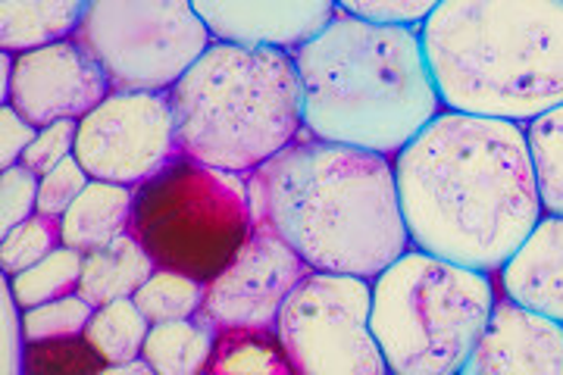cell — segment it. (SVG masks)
I'll return each mask as SVG.
<instances>
[{
	"label": "cell",
	"mask_w": 563,
	"mask_h": 375,
	"mask_svg": "<svg viewBox=\"0 0 563 375\" xmlns=\"http://www.w3.org/2000/svg\"><path fill=\"white\" fill-rule=\"evenodd\" d=\"M410 244L495 276L544 217L526 129L442 110L395 157Z\"/></svg>",
	"instance_id": "1"
},
{
	"label": "cell",
	"mask_w": 563,
	"mask_h": 375,
	"mask_svg": "<svg viewBox=\"0 0 563 375\" xmlns=\"http://www.w3.org/2000/svg\"><path fill=\"white\" fill-rule=\"evenodd\" d=\"M254 222L273 229L310 269L373 278L410 251L395 159L301 129L247 173Z\"/></svg>",
	"instance_id": "2"
},
{
	"label": "cell",
	"mask_w": 563,
	"mask_h": 375,
	"mask_svg": "<svg viewBox=\"0 0 563 375\" xmlns=\"http://www.w3.org/2000/svg\"><path fill=\"white\" fill-rule=\"evenodd\" d=\"M303 129L322 141L398 157L444 110L420 29L335 13L291 54Z\"/></svg>",
	"instance_id": "3"
},
{
	"label": "cell",
	"mask_w": 563,
	"mask_h": 375,
	"mask_svg": "<svg viewBox=\"0 0 563 375\" xmlns=\"http://www.w3.org/2000/svg\"><path fill=\"white\" fill-rule=\"evenodd\" d=\"M420 41L444 110L526 125L563 103V0H442Z\"/></svg>",
	"instance_id": "4"
},
{
	"label": "cell",
	"mask_w": 563,
	"mask_h": 375,
	"mask_svg": "<svg viewBox=\"0 0 563 375\" xmlns=\"http://www.w3.org/2000/svg\"><path fill=\"white\" fill-rule=\"evenodd\" d=\"M166 95L181 157L242 176L303 129L301 76L279 47L213 41Z\"/></svg>",
	"instance_id": "5"
},
{
	"label": "cell",
	"mask_w": 563,
	"mask_h": 375,
	"mask_svg": "<svg viewBox=\"0 0 563 375\" xmlns=\"http://www.w3.org/2000/svg\"><path fill=\"white\" fill-rule=\"evenodd\" d=\"M498 295L495 276L410 244L373 278L369 326L388 373H463Z\"/></svg>",
	"instance_id": "6"
},
{
	"label": "cell",
	"mask_w": 563,
	"mask_h": 375,
	"mask_svg": "<svg viewBox=\"0 0 563 375\" xmlns=\"http://www.w3.org/2000/svg\"><path fill=\"white\" fill-rule=\"evenodd\" d=\"M129 232L157 266L210 282L254 232L247 176L179 154L135 188Z\"/></svg>",
	"instance_id": "7"
},
{
	"label": "cell",
	"mask_w": 563,
	"mask_h": 375,
	"mask_svg": "<svg viewBox=\"0 0 563 375\" xmlns=\"http://www.w3.org/2000/svg\"><path fill=\"white\" fill-rule=\"evenodd\" d=\"M73 41L113 91H169L213 35L191 0H88Z\"/></svg>",
	"instance_id": "8"
},
{
	"label": "cell",
	"mask_w": 563,
	"mask_h": 375,
	"mask_svg": "<svg viewBox=\"0 0 563 375\" xmlns=\"http://www.w3.org/2000/svg\"><path fill=\"white\" fill-rule=\"evenodd\" d=\"M369 317V278L310 269L282 304L276 335L298 375H385Z\"/></svg>",
	"instance_id": "9"
},
{
	"label": "cell",
	"mask_w": 563,
	"mask_h": 375,
	"mask_svg": "<svg viewBox=\"0 0 563 375\" xmlns=\"http://www.w3.org/2000/svg\"><path fill=\"white\" fill-rule=\"evenodd\" d=\"M76 159L91 178L139 188L179 157L176 117L166 91H110L79 119Z\"/></svg>",
	"instance_id": "10"
},
{
	"label": "cell",
	"mask_w": 563,
	"mask_h": 375,
	"mask_svg": "<svg viewBox=\"0 0 563 375\" xmlns=\"http://www.w3.org/2000/svg\"><path fill=\"white\" fill-rule=\"evenodd\" d=\"M310 266L273 229L254 222L242 251L207 282L201 313L217 329H276L282 304Z\"/></svg>",
	"instance_id": "11"
},
{
	"label": "cell",
	"mask_w": 563,
	"mask_h": 375,
	"mask_svg": "<svg viewBox=\"0 0 563 375\" xmlns=\"http://www.w3.org/2000/svg\"><path fill=\"white\" fill-rule=\"evenodd\" d=\"M110 91L101 66L76 41L60 38L13 54L7 103L41 129L57 119L88 117Z\"/></svg>",
	"instance_id": "12"
},
{
	"label": "cell",
	"mask_w": 563,
	"mask_h": 375,
	"mask_svg": "<svg viewBox=\"0 0 563 375\" xmlns=\"http://www.w3.org/2000/svg\"><path fill=\"white\" fill-rule=\"evenodd\" d=\"M563 375V322L498 295L463 375Z\"/></svg>",
	"instance_id": "13"
},
{
	"label": "cell",
	"mask_w": 563,
	"mask_h": 375,
	"mask_svg": "<svg viewBox=\"0 0 563 375\" xmlns=\"http://www.w3.org/2000/svg\"><path fill=\"white\" fill-rule=\"evenodd\" d=\"M213 41L295 54L339 13L335 0H191Z\"/></svg>",
	"instance_id": "14"
},
{
	"label": "cell",
	"mask_w": 563,
	"mask_h": 375,
	"mask_svg": "<svg viewBox=\"0 0 563 375\" xmlns=\"http://www.w3.org/2000/svg\"><path fill=\"white\" fill-rule=\"evenodd\" d=\"M495 282L504 297L563 322V217L544 213Z\"/></svg>",
	"instance_id": "15"
},
{
	"label": "cell",
	"mask_w": 563,
	"mask_h": 375,
	"mask_svg": "<svg viewBox=\"0 0 563 375\" xmlns=\"http://www.w3.org/2000/svg\"><path fill=\"white\" fill-rule=\"evenodd\" d=\"M132 210H135V188L91 178L79 198L73 200V207L60 217L63 244L76 247L81 254L98 251L113 238L129 232Z\"/></svg>",
	"instance_id": "16"
},
{
	"label": "cell",
	"mask_w": 563,
	"mask_h": 375,
	"mask_svg": "<svg viewBox=\"0 0 563 375\" xmlns=\"http://www.w3.org/2000/svg\"><path fill=\"white\" fill-rule=\"evenodd\" d=\"M157 273L154 257L144 251L139 238L132 232L113 238L98 251H88L81 260L79 295L91 307H103L122 297H135L141 285Z\"/></svg>",
	"instance_id": "17"
},
{
	"label": "cell",
	"mask_w": 563,
	"mask_h": 375,
	"mask_svg": "<svg viewBox=\"0 0 563 375\" xmlns=\"http://www.w3.org/2000/svg\"><path fill=\"white\" fill-rule=\"evenodd\" d=\"M88 0H0V47L20 54L73 38Z\"/></svg>",
	"instance_id": "18"
},
{
	"label": "cell",
	"mask_w": 563,
	"mask_h": 375,
	"mask_svg": "<svg viewBox=\"0 0 563 375\" xmlns=\"http://www.w3.org/2000/svg\"><path fill=\"white\" fill-rule=\"evenodd\" d=\"M217 335H220V329L203 313L173 319V322H154L141 356L154 366L157 375L207 373Z\"/></svg>",
	"instance_id": "19"
},
{
	"label": "cell",
	"mask_w": 563,
	"mask_h": 375,
	"mask_svg": "<svg viewBox=\"0 0 563 375\" xmlns=\"http://www.w3.org/2000/svg\"><path fill=\"white\" fill-rule=\"evenodd\" d=\"M207 373L217 375H291L276 329H220Z\"/></svg>",
	"instance_id": "20"
},
{
	"label": "cell",
	"mask_w": 563,
	"mask_h": 375,
	"mask_svg": "<svg viewBox=\"0 0 563 375\" xmlns=\"http://www.w3.org/2000/svg\"><path fill=\"white\" fill-rule=\"evenodd\" d=\"M147 332H151V319L141 313L132 297L95 307V313L85 326V338L107 360V370L141 356Z\"/></svg>",
	"instance_id": "21"
},
{
	"label": "cell",
	"mask_w": 563,
	"mask_h": 375,
	"mask_svg": "<svg viewBox=\"0 0 563 375\" xmlns=\"http://www.w3.org/2000/svg\"><path fill=\"white\" fill-rule=\"evenodd\" d=\"M523 129L542 210L563 217V103L526 122Z\"/></svg>",
	"instance_id": "22"
},
{
	"label": "cell",
	"mask_w": 563,
	"mask_h": 375,
	"mask_svg": "<svg viewBox=\"0 0 563 375\" xmlns=\"http://www.w3.org/2000/svg\"><path fill=\"white\" fill-rule=\"evenodd\" d=\"M81 260H85L81 251L69 247V244H60V247H54L47 257H41L35 266L22 269L16 276H7L10 288H13V297H16V304H20L22 310H29V307L47 304V300H54V297L79 291Z\"/></svg>",
	"instance_id": "23"
},
{
	"label": "cell",
	"mask_w": 563,
	"mask_h": 375,
	"mask_svg": "<svg viewBox=\"0 0 563 375\" xmlns=\"http://www.w3.org/2000/svg\"><path fill=\"white\" fill-rule=\"evenodd\" d=\"M203 291H207V282L201 278L157 266V273L141 285L132 300L154 326V322L198 317L203 307Z\"/></svg>",
	"instance_id": "24"
},
{
	"label": "cell",
	"mask_w": 563,
	"mask_h": 375,
	"mask_svg": "<svg viewBox=\"0 0 563 375\" xmlns=\"http://www.w3.org/2000/svg\"><path fill=\"white\" fill-rule=\"evenodd\" d=\"M107 373L103 360L85 335L29 341L22 356V375H98Z\"/></svg>",
	"instance_id": "25"
},
{
	"label": "cell",
	"mask_w": 563,
	"mask_h": 375,
	"mask_svg": "<svg viewBox=\"0 0 563 375\" xmlns=\"http://www.w3.org/2000/svg\"><path fill=\"white\" fill-rule=\"evenodd\" d=\"M60 244V219L35 213L20 225H13L7 235H0V269H3V276H16L22 269L35 266L41 257H47Z\"/></svg>",
	"instance_id": "26"
},
{
	"label": "cell",
	"mask_w": 563,
	"mask_h": 375,
	"mask_svg": "<svg viewBox=\"0 0 563 375\" xmlns=\"http://www.w3.org/2000/svg\"><path fill=\"white\" fill-rule=\"evenodd\" d=\"M95 313V307L79 295H63L22 310V329H25V344L29 341H47V338L85 335V326Z\"/></svg>",
	"instance_id": "27"
},
{
	"label": "cell",
	"mask_w": 563,
	"mask_h": 375,
	"mask_svg": "<svg viewBox=\"0 0 563 375\" xmlns=\"http://www.w3.org/2000/svg\"><path fill=\"white\" fill-rule=\"evenodd\" d=\"M38 185L41 176H35L29 166H22V163L3 166V173H0V235H7L13 225L38 213Z\"/></svg>",
	"instance_id": "28"
},
{
	"label": "cell",
	"mask_w": 563,
	"mask_h": 375,
	"mask_svg": "<svg viewBox=\"0 0 563 375\" xmlns=\"http://www.w3.org/2000/svg\"><path fill=\"white\" fill-rule=\"evenodd\" d=\"M91 181V176L85 173V166H81L76 154L73 157H66L63 163H57L51 173H44L41 176L38 185V213L41 217H51V219H60L69 207H73V200L79 198L81 191H85V185Z\"/></svg>",
	"instance_id": "29"
},
{
	"label": "cell",
	"mask_w": 563,
	"mask_h": 375,
	"mask_svg": "<svg viewBox=\"0 0 563 375\" xmlns=\"http://www.w3.org/2000/svg\"><path fill=\"white\" fill-rule=\"evenodd\" d=\"M335 3L342 13L357 16V20L420 29L442 0H335Z\"/></svg>",
	"instance_id": "30"
},
{
	"label": "cell",
	"mask_w": 563,
	"mask_h": 375,
	"mask_svg": "<svg viewBox=\"0 0 563 375\" xmlns=\"http://www.w3.org/2000/svg\"><path fill=\"white\" fill-rule=\"evenodd\" d=\"M76 135H79V119H57L51 125H41L35 141L29 144V151L22 154V166H29L35 176L51 173L57 163L73 157L76 151Z\"/></svg>",
	"instance_id": "31"
},
{
	"label": "cell",
	"mask_w": 563,
	"mask_h": 375,
	"mask_svg": "<svg viewBox=\"0 0 563 375\" xmlns=\"http://www.w3.org/2000/svg\"><path fill=\"white\" fill-rule=\"evenodd\" d=\"M0 317H3V375H22V356H25L22 307L16 304L7 276L0 282Z\"/></svg>",
	"instance_id": "32"
},
{
	"label": "cell",
	"mask_w": 563,
	"mask_h": 375,
	"mask_svg": "<svg viewBox=\"0 0 563 375\" xmlns=\"http://www.w3.org/2000/svg\"><path fill=\"white\" fill-rule=\"evenodd\" d=\"M35 135H38V125H32L13 103H3L0 107V166L20 163Z\"/></svg>",
	"instance_id": "33"
},
{
	"label": "cell",
	"mask_w": 563,
	"mask_h": 375,
	"mask_svg": "<svg viewBox=\"0 0 563 375\" xmlns=\"http://www.w3.org/2000/svg\"><path fill=\"white\" fill-rule=\"evenodd\" d=\"M110 375H154V366L144 360V356H135V360H125V363H117L107 370Z\"/></svg>",
	"instance_id": "34"
},
{
	"label": "cell",
	"mask_w": 563,
	"mask_h": 375,
	"mask_svg": "<svg viewBox=\"0 0 563 375\" xmlns=\"http://www.w3.org/2000/svg\"><path fill=\"white\" fill-rule=\"evenodd\" d=\"M10 81H13V54L3 51L0 54V98H3V103L10 98Z\"/></svg>",
	"instance_id": "35"
}]
</instances>
